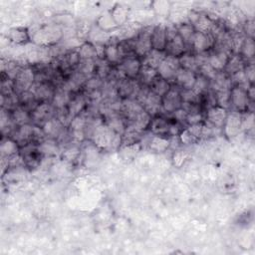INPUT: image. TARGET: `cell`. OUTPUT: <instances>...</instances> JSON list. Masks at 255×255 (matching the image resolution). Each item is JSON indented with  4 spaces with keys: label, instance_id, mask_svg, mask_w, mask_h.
Here are the masks:
<instances>
[{
    "label": "cell",
    "instance_id": "3",
    "mask_svg": "<svg viewBox=\"0 0 255 255\" xmlns=\"http://www.w3.org/2000/svg\"><path fill=\"white\" fill-rule=\"evenodd\" d=\"M154 27H146L144 28L135 39V55L138 57H146L152 47V35Z\"/></svg>",
    "mask_w": 255,
    "mask_h": 255
},
{
    "label": "cell",
    "instance_id": "20",
    "mask_svg": "<svg viewBox=\"0 0 255 255\" xmlns=\"http://www.w3.org/2000/svg\"><path fill=\"white\" fill-rule=\"evenodd\" d=\"M170 124V122H169L167 119H165V118L155 117L151 122L150 129L154 136H166L169 135Z\"/></svg>",
    "mask_w": 255,
    "mask_h": 255
},
{
    "label": "cell",
    "instance_id": "13",
    "mask_svg": "<svg viewBox=\"0 0 255 255\" xmlns=\"http://www.w3.org/2000/svg\"><path fill=\"white\" fill-rule=\"evenodd\" d=\"M128 121H129V124L127 125V127L133 128L136 131H139L143 133L148 128H150V125L152 122V116L148 112L143 110L142 112L136 114V116L132 118V119Z\"/></svg>",
    "mask_w": 255,
    "mask_h": 255
},
{
    "label": "cell",
    "instance_id": "14",
    "mask_svg": "<svg viewBox=\"0 0 255 255\" xmlns=\"http://www.w3.org/2000/svg\"><path fill=\"white\" fill-rule=\"evenodd\" d=\"M197 79V75L188 70L180 68L174 76V80L182 90H189L193 88V85Z\"/></svg>",
    "mask_w": 255,
    "mask_h": 255
},
{
    "label": "cell",
    "instance_id": "21",
    "mask_svg": "<svg viewBox=\"0 0 255 255\" xmlns=\"http://www.w3.org/2000/svg\"><path fill=\"white\" fill-rule=\"evenodd\" d=\"M243 68H244L243 58L238 54H234V55H230L228 61H227V64L223 71L227 75L231 76L238 71L243 70Z\"/></svg>",
    "mask_w": 255,
    "mask_h": 255
},
{
    "label": "cell",
    "instance_id": "40",
    "mask_svg": "<svg viewBox=\"0 0 255 255\" xmlns=\"http://www.w3.org/2000/svg\"><path fill=\"white\" fill-rule=\"evenodd\" d=\"M199 72L201 75L204 76L205 78H207V79L210 81L211 79H213V77L215 76V74L218 73V71H215L210 65L209 63H206V64H204L202 65L200 68H199Z\"/></svg>",
    "mask_w": 255,
    "mask_h": 255
},
{
    "label": "cell",
    "instance_id": "19",
    "mask_svg": "<svg viewBox=\"0 0 255 255\" xmlns=\"http://www.w3.org/2000/svg\"><path fill=\"white\" fill-rule=\"evenodd\" d=\"M71 100H72L71 93L61 87L55 90L54 96L52 98V106L56 110L67 108Z\"/></svg>",
    "mask_w": 255,
    "mask_h": 255
},
{
    "label": "cell",
    "instance_id": "22",
    "mask_svg": "<svg viewBox=\"0 0 255 255\" xmlns=\"http://www.w3.org/2000/svg\"><path fill=\"white\" fill-rule=\"evenodd\" d=\"M86 105H87L86 98L82 95H78V96L72 98V100L70 101L67 108H68L70 115L74 118L76 116H79L81 114V112H83Z\"/></svg>",
    "mask_w": 255,
    "mask_h": 255
},
{
    "label": "cell",
    "instance_id": "39",
    "mask_svg": "<svg viewBox=\"0 0 255 255\" xmlns=\"http://www.w3.org/2000/svg\"><path fill=\"white\" fill-rule=\"evenodd\" d=\"M215 94H217L218 106L227 110L230 107V90L219 91L215 92Z\"/></svg>",
    "mask_w": 255,
    "mask_h": 255
},
{
    "label": "cell",
    "instance_id": "42",
    "mask_svg": "<svg viewBox=\"0 0 255 255\" xmlns=\"http://www.w3.org/2000/svg\"><path fill=\"white\" fill-rule=\"evenodd\" d=\"M204 120V117L202 113H198V114H191V115H187V124L189 126L192 125H198V124H202Z\"/></svg>",
    "mask_w": 255,
    "mask_h": 255
},
{
    "label": "cell",
    "instance_id": "18",
    "mask_svg": "<svg viewBox=\"0 0 255 255\" xmlns=\"http://www.w3.org/2000/svg\"><path fill=\"white\" fill-rule=\"evenodd\" d=\"M230 57V54L223 52V51H214V53L210 54L208 57V63L209 65L215 70V71H223L228 59Z\"/></svg>",
    "mask_w": 255,
    "mask_h": 255
},
{
    "label": "cell",
    "instance_id": "36",
    "mask_svg": "<svg viewBox=\"0 0 255 255\" xmlns=\"http://www.w3.org/2000/svg\"><path fill=\"white\" fill-rule=\"evenodd\" d=\"M151 149L154 150L155 152H163L170 146V141L166 139V136H154L151 141Z\"/></svg>",
    "mask_w": 255,
    "mask_h": 255
},
{
    "label": "cell",
    "instance_id": "12",
    "mask_svg": "<svg viewBox=\"0 0 255 255\" xmlns=\"http://www.w3.org/2000/svg\"><path fill=\"white\" fill-rule=\"evenodd\" d=\"M227 117L226 110L219 106L209 108L206 113L207 122L215 128H222L225 125Z\"/></svg>",
    "mask_w": 255,
    "mask_h": 255
},
{
    "label": "cell",
    "instance_id": "38",
    "mask_svg": "<svg viewBox=\"0 0 255 255\" xmlns=\"http://www.w3.org/2000/svg\"><path fill=\"white\" fill-rule=\"evenodd\" d=\"M103 84H104V81L102 79H100L99 77L93 76V77L89 78V79L86 81L84 87L88 93H91L94 91L101 90L103 87Z\"/></svg>",
    "mask_w": 255,
    "mask_h": 255
},
{
    "label": "cell",
    "instance_id": "27",
    "mask_svg": "<svg viewBox=\"0 0 255 255\" xmlns=\"http://www.w3.org/2000/svg\"><path fill=\"white\" fill-rule=\"evenodd\" d=\"M12 119L14 124L17 126L27 125L32 121L31 114H29V112L23 109L22 107H18L14 109L12 114Z\"/></svg>",
    "mask_w": 255,
    "mask_h": 255
},
{
    "label": "cell",
    "instance_id": "33",
    "mask_svg": "<svg viewBox=\"0 0 255 255\" xmlns=\"http://www.w3.org/2000/svg\"><path fill=\"white\" fill-rule=\"evenodd\" d=\"M239 50H240V56L242 58H245V59L253 58L254 53H255V45H254L253 38H249V37L244 38V40Z\"/></svg>",
    "mask_w": 255,
    "mask_h": 255
},
{
    "label": "cell",
    "instance_id": "4",
    "mask_svg": "<svg viewBox=\"0 0 255 255\" xmlns=\"http://www.w3.org/2000/svg\"><path fill=\"white\" fill-rule=\"evenodd\" d=\"M180 68V59L167 55L156 71H158V74L161 78L169 81L170 79H174V76Z\"/></svg>",
    "mask_w": 255,
    "mask_h": 255
},
{
    "label": "cell",
    "instance_id": "29",
    "mask_svg": "<svg viewBox=\"0 0 255 255\" xmlns=\"http://www.w3.org/2000/svg\"><path fill=\"white\" fill-rule=\"evenodd\" d=\"M170 83L161 78L160 76L156 78V79L152 83V85L150 86V89L152 92H153L154 94H156L160 97H164L170 90Z\"/></svg>",
    "mask_w": 255,
    "mask_h": 255
},
{
    "label": "cell",
    "instance_id": "7",
    "mask_svg": "<svg viewBox=\"0 0 255 255\" xmlns=\"http://www.w3.org/2000/svg\"><path fill=\"white\" fill-rule=\"evenodd\" d=\"M183 104L181 90L170 88V90L162 98L163 110L167 113H174L176 110L181 109Z\"/></svg>",
    "mask_w": 255,
    "mask_h": 255
},
{
    "label": "cell",
    "instance_id": "23",
    "mask_svg": "<svg viewBox=\"0 0 255 255\" xmlns=\"http://www.w3.org/2000/svg\"><path fill=\"white\" fill-rule=\"evenodd\" d=\"M166 56L167 55L165 54V52H160V51H156V50L152 49L151 52L145 57L143 65L149 66V67L153 68V69L156 70V69L159 68L160 64L163 62V60H164Z\"/></svg>",
    "mask_w": 255,
    "mask_h": 255
},
{
    "label": "cell",
    "instance_id": "25",
    "mask_svg": "<svg viewBox=\"0 0 255 255\" xmlns=\"http://www.w3.org/2000/svg\"><path fill=\"white\" fill-rule=\"evenodd\" d=\"M139 76H140V80L142 84L150 87L152 83L159 77V74H158V71H156L155 69L142 64V68H141Z\"/></svg>",
    "mask_w": 255,
    "mask_h": 255
},
{
    "label": "cell",
    "instance_id": "28",
    "mask_svg": "<svg viewBox=\"0 0 255 255\" xmlns=\"http://www.w3.org/2000/svg\"><path fill=\"white\" fill-rule=\"evenodd\" d=\"M105 60H107L110 64H117L121 61L117 42H110L107 46H105Z\"/></svg>",
    "mask_w": 255,
    "mask_h": 255
},
{
    "label": "cell",
    "instance_id": "24",
    "mask_svg": "<svg viewBox=\"0 0 255 255\" xmlns=\"http://www.w3.org/2000/svg\"><path fill=\"white\" fill-rule=\"evenodd\" d=\"M176 29H178V32L181 35V37L184 40L186 46L187 47H190L191 43H192V40H193L194 34H195V32H197V30L194 29L192 24H190V23H183V24H181V25H179L178 27H176Z\"/></svg>",
    "mask_w": 255,
    "mask_h": 255
},
{
    "label": "cell",
    "instance_id": "6",
    "mask_svg": "<svg viewBox=\"0 0 255 255\" xmlns=\"http://www.w3.org/2000/svg\"><path fill=\"white\" fill-rule=\"evenodd\" d=\"M215 39L210 33H204L197 31L194 34L191 47L198 54L206 53L214 47Z\"/></svg>",
    "mask_w": 255,
    "mask_h": 255
},
{
    "label": "cell",
    "instance_id": "9",
    "mask_svg": "<svg viewBox=\"0 0 255 255\" xmlns=\"http://www.w3.org/2000/svg\"><path fill=\"white\" fill-rule=\"evenodd\" d=\"M141 68L142 62L136 56H132L124 59L119 66V69L130 79H134L136 76H139Z\"/></svg>",
    "mask_w": 255,
    "mask_h": 255
},
{
    "label": "cell",
    "instance_id": "5",
    "mask_svg": "<svg viewBox=\"0 0 255 255\" xmlns=\"http://www.w3.org/2000/svg\"><path fill=\"white\" fill-rule=\"evenodd\" d=\"M35 83V73L29 67L22 68L14 80V90L21 94L29 91Z\"/></svg>",
    "mask_w": 255,
    "mask_h": 255
},
{
    "label": "cell",
    "instance_id": "32",
    "mask_svg": "<svg viewBox=\"0 0 255 255\" xmlns=\"http://www.w3.org/2000/svg\"><path fill=\"white\" fill-rule=\"evenodd\" d=\"M210 89V81L203 75H198L192 90L200 96L204 95Z\"/></svg>",
    "mask_w": 255,
    "mask_h": 255
},
{
    "label": "cell",
    "instance_id": "35",
    "mask_svg": "<svg viewBox=\"0 0 255 255\" xmlns=\"http://www.w3.org/2000/svg\"><path fill=\"white\" fill-rule=\"evenodd\" d=\"M78 51H79L81 60H96V59H98L95 46L90 43L82 45Z\"/></svg>",
    "mask_w": 255,
    "mask_h": 255
},
{
    "label": "cell",
    "instance_id": "37",
    "mask_svg": "<svg viewBox=\"0 0 255 255\" xmlns=\"http://www.w3.org/2000/svg\"><path fill=\"white\" fill-rule=\"evenodd\" d=\"M56 141L53 139H47L42 141L38 146V150L41 153L44 154H53L57 152V145Z\"/></svg>",
    "mask_w": 255,
    "mask_h": 255
},
{
    "label": "cell",
    "instance_id": "26",
    "mask_svg": "<svg viewBox=\"0 0 255 255\" xmlns=\"http://www.w3.org/2000/svg\"><path fill=\"white\" fill-rule=\"evenodd\" d=\"M9 39L16 44H26L29 42V32L25 28H13L10 30Z\"/></svg>",
    "mask_w": 255,
    "mask_h": 255
},
{
    "label": "cell",
    "instance_id": "11",
    "mask_svg": "<svg viewBox=\"0 0 255 255\" xmlns=\"http://www.w3.org/2000/svg\"><path fill=\"white\" fill-rule=\"evenodd\" d=\"M142 106L144 107L145 111L148 112L152 117L158 116L161 113V111H163L162 97L154 94L150 89V92L145 98V100L142 102Z\"/></svg>",
    "mask_w": 255,
    "mask_h": 255
},
{
    "label": "cell",
    "instance_id": "15",
    "mask_svg": "<svg viewBox=\"0 0 255 255\" xmlns=\"http://www.w3.org/2000/svg\"><path fill=\"white\" fill-rule=\"evenodd\" d=\"M167 45V27L158 25L153 28L152 35V47L153 50L165 52Z\"/></svg>",
    "mask_w": 255,
    "mask_h": 255
},
{
    "label": "cell",
    "instance_id": "2",
    "mask_svg": "<svg viewBox=\"0 0 255 255\" xmlns=\"http://www.w3.org/2000/svg\"><path fill=\"white\" fill-rule=\"evenodd\" d=\"M253 102L250 101L247 95V90L241 87H232L230 90V106L233 107L235 112H247L250 105Z\"/></svg>",
    "mask_w": 255,
    "mask_h": 255
},
{
    "label": "cell",
    "instance_id": "44",
    "mask_svg": "<svg viewBox=\"0 0 255 255\" xmlns=\"http://www.w3.org/2000/svg\"><path fill=\"white\" fill-rule=\"evenodd\" d=\"M173 116H174V121H176L180 124H184V123H187V112H185L182 108L176 110L174 113H173Z\"/></svg>",
    "mask_w": 255,
    "mask_h": 255
},
{
    "label": "cell",
    "instance_id": "45",
    "mask_svg": "<svg viewBox=\"0 0 255 255\" xmlns=\"http://www.w3.org/2000/svg\"><path fill=\"white\" fill-rule=\"evenodd\" d=\"M244 31L249 38H253L254 36V21L253 20H247V22L244 25Z\"/></svg>",
    "mask_w": 255,
    "mask_h": 255
},
{
    "label": "cell",
    "instance_id": "8",
    "mask_svg": "<svg viewBox=\"0 0 255 255\" xmlns=\"http://www.w3.org/2000/svg\"><path fill=\"white\" fill-rule=\"evenodd\" d=\"M54 110L55 108L52 104L40 103L32 112H31V119L36 124H44L48 120L54 118Z\"/></svg>",
    "mask_w": 255,
    "mask_h": 255
},
{
    "label": "cell",
    "instance_id": "10",
    "mask_svg": "<svg viewBox=\"0 0 255 255\" xmlns=\"http://www.w3.org/2000/svg\"><path fill=\"white\" fill-rule=\"evenodd\" d=\"M30 91L34 94L36 100L41 103H46L48 100L52 101L55 90L48 82H35Z\"/></svg>",
    "mask_w": 255,
    "mask_h": 255
},
{
    "label": "cell",
    "instance_id": "30",
    "mask_svg": "<svg viewBox=\"0 0 255 255\" xmlns=\"http://www.w3.org/2000/svg\"><path fill=\"white\" fill-rule=\"evenodd\" d=\"M19 150V145L12 139L7 138L3 139L1 144V153L2 156H7V158H11L13 155H16Z\"/></svg>",
    "mask_w": 255,
    "mask_h": 255
},
{
    "label": "cell",
    "instance_id": "16",
    "mask_svg": "<svg viewBox=\"0 0 255 255\" xmlns=\"http://www.w3.org/2000/svg\"><path fill=\"white\" fill-rule=\"evenodd\" d=\"M231 88L232 83L230 76L227 75L224 71L218 72L213 77V79L210 80V89L214 92L231 90Z\"/></svg>",
    "mask_w": 255,
    "mask_h": 255
},
{
    "label": "cell",
    "instance_id": "43",
    "mask_svg": "<svg viewBox=\"0 0 255 255\" xmlns=\"http://www.w3.org/2000/svg\"><path fill=\"white\" fill-rule=\"evenodd\" d=\"M243 71H244V74L247 78L248 82L253 85L254 83V76H255V72H254V64L253 63H250L248 64L247 66H244L243 68Z\"/></svg>",
    "mask_w": 255,
    "mask_h": 255
},
{
    "label": "cell",
    "instance_id": "17",
    "mask_svg": "<svg viewBox=\"0 0 255 255\" xmlns=\"http://www.w3.org/2000/svg\"><path fill=\"white\" fill-rule=\"evenodd\" d=\"M64 128L65 127L63 126V124L59 121L56 117L48 120L42 126V130H43L45 136H48L49 139H53V140L59 138V136L62 135Z\"/></svg>",
    "mask_w": 255,
    "mask_h": 255
},
{
    "label": "cell",
    "instance_id": "34",
    "mask_svg": "<svg viewBox=\"0 0 255 255\" xmlns=\"http://www.w3.org/2000/svg\"><path fill=\"white\" fill-rule=\"evenodd\" d=\"M181 97L183 103L189 104H200L202 102V96L195 93L192 89L189 90H181Z\"/></svg>",
    "mask_w": 255,
    "mask_h": 255
},
{
    "label": "cell",
    "instance_id": "31",
    "mask_svg": "<svg viewBox=\"0 0 255 255\" xmlns=\"http://www.w3.org/2000/svg\"><path fill=\"white\" fill-rule=\"evenodd\" d=\"M180 65L181 68L188 70L190 72H199V67L197 64V61H195V56L191 54H184L180 58Z\"/></svg>",
    "mask_w": 255,
    "mask_h": 255
},
{
    "label": "cell",
    "instance_id": "1",
    "mask_svg": "<svg viewBox=\"0 0 255 255\" xmlns=\"http://www.w3.org/2000/svg\"><path fill=\"white\" fill-rule=\"evenodd\" d=\"M165 52L169 56L180 58L187 52V46L176 29V26L167 27V45Z\"/></svg>",
    "mask_w": 255,
    "mask_h": 255
},
{
    "label": "cell",
    "instance_id": "41",
    "mask_svg": "<svg viewBox=\"0 0 255 255\" xmlns=\"http://www.w3.org/2000/svg\"><path fill=\"white\" fill-rule=\"evenodd\" d=\"M187 115L198 114L201 113V105L200 104H189V103H183L181 107Z\"/></svg>",
    "mask_w": 255,
    "mask_h": 255
}]
</instances>
